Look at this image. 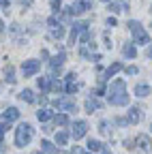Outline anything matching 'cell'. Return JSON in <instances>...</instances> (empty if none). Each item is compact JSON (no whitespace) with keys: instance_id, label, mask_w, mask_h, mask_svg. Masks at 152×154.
I'll return each instance as SVG.
<instances>
[{"instance_id":"6da1fadb","label":"cell","mask_w":152,"mask_h":154,"mask_svg":"<svg viewBox=\"0 0 152 154\" xmlns=\"http://www.w3.org/2000/svg\"><path fill=\"white\" fill-rule=\"evenodd\" d=\"M107 99H109V103L111 105H126L129 103V94H126V84L122 82V79H116L111 86H109V90H107Z\"/></svg>"},{"instance_id":"7a4b0ae2","label":"cell","mask_w":152,"mask_h":154,"mask_svg":"<svg viewBox=\"0 0 152 154\" xmlns=\"http://www.w3.org/2000/svg\"><path fill=\"white\" fill-rule=\"evenodd\" d=\"M126 26H129V30L133 32V36H135V43H137V45H144V47H148V45H150V36H148V32L141 28V24H139V22L131 19Z\"/></svg>"},{"instance_id":"3957f363","label":"cell","mask_w":152,"mask_h":154,"mask_svg":"<svg viewBox=\"0 0 152 154\" xmlns=\"http://www.w3.org/2000/svg\"><path fill=\"white\" fill-rule=\"evenodd\" d=\"M30 139H32V126L26 124V122L20 124V126H17V131H15V146L24 148V146L30 143Z\"/></svg>"},{"instance_id":"277c9868","label":"cell","mask_w":152,"mask_h":154,"mask_svg":"<svg viewBox=\"0 0 152 154\" xmlns=\"http://www.w3.org/2000/svg\"><path fill=\"white\" fill-rule=\"evenodd\" d=\"M88 9H92V0H75V2L71 5V9H69V13L71 15H82Z\"/></svg>"},{"instance_id":"5b68a950","label":"cell","mask_w":152,"mask_h":154,"mask_svg":"<svg viewBox=\"0 0 152 154\" xmlns=\"http://www.w3.org/2000/svg\"><path fill=\"white\" fill-rule=\"evenodd\" d=\"M39 69H41V62L39 60H24V64H22L24 77H32L34 73H39Z\"/></svg>"},{"instance_id":"8992f818","label":"cell","mask_w":152,"mask_h":154,"mask_svg":"<svg viewBox=\"0 0 152 154\" xmlns=\"http://www.w3.org/2000/svg\"><path fill=\"white\" fill-rule=\"evenodd\" d=\"M54 107L60 109V111H75V109H77V105H75L73 99H56L54 101Z\"/></svg>"},{"instance_id":"52a82bcc","label":"cell","mask_w":152,"mask_h":154,"mask_svg":"<svg viewBox=\"0 0 152 154\" xmlns=\"http://www.w3.org/2000/svg\"><path fill=\"white\" fill-rule=\"evenodd\" d=\"M88 26H90V24H86V22H75V24H73V30H71V43H73V45H75V41L82 36V32L88 30Z\"/></svg>"},{"instance_id":"ba28073f","label":"cell","mask_w":152,"mask_h":154,"mask_svg":"<svg viewBox=\"0 0 152 154\" xmlns=\"http://www.w3.org/2000/svg\"><path fill=\"white\" fill-rule=\"evenodd\" d=\"M86 133H88V124H86L84 120H79V122H75V124H73V133H71V135H73V139H75V141L82 139Z\"/></svg>"},{"instance_id":"9c48e42d","label":"cell","mask_w":152,"mask_h":154,"mask_svg":"<svg viewBox=\"0 0 152 154\" xmlns=\"http://www.w3.org/2000/svg\"><path fill=\"white\" fill-rule=\"evenodd\" d=\"M64 60H67V54L64 51H60V54H56L54 58H51V62H49V71L56 75V71H58L62 64H64Z\"/></svg>"},{"instance_id":"30bf717a","label":"cell","mask_w":152,"mask_h":154,"mask_svg":"<svg viewBox=\"0 0 152 154\" xmlns=\"http://www.w3.org/2000/svg\"><path fill=\"white\" fill-rule=\"evenodd\" d=\"M139 118H141V109H139V107H131L126 122H129V124H137V122H139Z\"/></svg>"},{"instance_id":"8fae6325","label":"cell","mask_w":152,"mask_h":154,"mask_svg":"<svg viewBox=\"0 0 152 154\" xmlns=\"http://www.w3.org/2000/svg\"><path fill=\"white\" fill-rule=\"evenodd\" d=\"M20 118V111H17L15 107H9L5 113H2V122H13V120H17Z\"/></svg>"},{"instance_id":"7c38bea8","label":"cell","mask_w":152,"mask_h":154,"mask_svg":"<svg viewBox=\"0 0 152 154\" xmlns=\"http://www.w3.org/2000/svg\"><path fill=\"white\" fill-rule=\"evenodd\" d=\"M122 69H124V66H122L120 62H113V64H111V66H109V69H107V71L103 73V75H105V79H109V77H113V75H116L118 71H122Z\"/></svg>"},{"instance_id":"4fadbf2b","label":"cell","mask_w":152,"mask_h":154,"mask_svg":"<svg viewBox=\"0 0 152 154\" xmlns=\"http://www.w3.org/2000/svg\"><path fill=\"white\" fill-rule=\"evenodd\" d=\"M135 94L144 99V96L150 94V86H146V84H137V86H135Z\"/></svg>"},{"instance_id":"5bb4252c","label":"cell","mask_w":152,"mask_h":154,"mask_svg":"<svg viewBox=\"0 0 152 154\" xmlns=\"http://www.w3.org/2000/svg\"><path fill=\"white\" fill-rule=\"evenodd\" d=\"M122 54H124V58H135V45H133V43H126L124 47H122Z\"/></svg>"},{"instance_id":"9a60e30c","label":"cell","mask_w":152,"mask_h":154,"mask_svg":"<svg viewBox=\"0 0 152 154\" xmlns=\"http://www.w3.org/2000/svg\"><path fill=\"white\" fill-rule=\"evenodd\" d=\"M94 109H101V101H97V99H88L86 101V111H94Z\"/></svg>"},{"instance_id":"2e32d148","label":"cell","mask_w":152,"mask_h":154,"mask_svg":"<svg viewBox=\"0 0 152 154\" xmlns=\"http://www.w3.org/2000/svg\"><path fill=\"white\" fill-rule=\"evenodd\" d=\"M137 143L141 146V150L152 152V143H150V139H148V137H144V135H141V137H137Z\"/></svg>"},{"instance_id":"e0dca14e","label":"cell","mask_w":152,"mask_h":154,"mask_svg":"<svg viewBox=\"0 0 152 154\" xmlns=\"http://www.w3.org/2000/svg\"><path fill=\"white\" fill-rule=\"evenodd\" d=\"M20 99L26 101V103H34V94H32V90H22L20 92Z\"/></svg>"},{"instance_id":"ac0fdd59","label":"cell","mask_w":152,"mask_h":154,"mask_svg":"<svg viewBox=\"0 0 152 154\" xmlns=\"http://www.w3.org/2000/svg\"><path fill=\"white\" fill-rule=\"evenodd\" d=\"M124 9H129V2H111L109 5V11H113V13H120V11H124Z\"/></svg>"},{"instance_id":"d6986e66","label":"cell","mask_w":152,"mask_h":154,"mask_svg":"<svg viewBox=\"0 0 152 154\" xmlns=\"http://www.w3.org/2000/svg\"><path fill=\"white\" fill-rule=\"evenodd\" d=\"M5 77H7L9 84H15V71H13V66H5Z\"/></svg>"},{"instance_id":"ffe728a7","label":"cell","mask_w":152,"mask_h":154,"mask_svg":"<svg viewBox=\"0 0 152 154\" xmlns=\"http://www.w3.org/2000/svg\"><path fill=\"white\" fill-rule=\"evenodd\" d=\"M36 118H39L41 122H47L51 118V111L49 109H41V111H36Z\"/></svg>"},{"instance_id":"44dd1931","label":"cell","mask_w":152,"mask_h":154,"mask_svg":"<svg viewBox=\"0 0 152 154\" xmlns=\"http://www.w3.org/2000/svg\"><path fill=\"white\" fill-rule=\"evenodd\" d=\"M54 122L58 124V126H67L69 124V118H67L64 113H58V116H54Z\"/></svg>"},{"instance_id":"7402d4cb","label":"cell","mask_w":152,"mask_h":154,"mask_svg":"<svg viewBox=\"0 0 152 154\" xmlns=\"http://www.w3.org/2000/svg\"><path fill=\"white\" fill-rule=\"evenodd\" d=\"M69 141V133H64V131H60L58 135H56V143H58V146H64Z\"/></svg>"},{"instance_id":"603a6c76","label":"cell","mask_w":152,"mask_h":154,"mask_svg":"<svg viewBox=\"0 0 152 154\" xmlns=\"http://www.w3.org/2000/svg\"><path fill=\"white\" fill-rule=\"evenodd\" d=\"M51 36H54V38H62V36H64V28H62V26H54V28H51Z\"/></svg>"},{"instance_id":"cb8c5ba5","label":"cell","mask_w":152,"mask_h":154,"mask_svg":"<svg viewBox=\"0 0 152 154\" xmlns=\"http://www.w3.org/2000/svg\"><path fill=\"white\" fill-rule=\"evenodd\" d=\"M101 148H103V146H101V141H97V139H90V141H88V150H90V152H99Z\"/></svg>"},{"instance_id":"d4e9b609","label":"cell","mask_w":152,"mask_h":154,"mask_svg":"<svg viewBox=\"0 0 152 154\" xmlns=\"http://www.w3.org/2000/svg\"><path fill=\"white\" fill-rule=\"evenodd\" d=\"M77 88H79V86L75 84V82H67V88H64V90H67V94H75V92H77Z\"/></svg>"},{"instance_id":"484cf974","label":"cell","mask_w":152,"mask_h":154,"mask_svg":"<svg viewBox=\"0 0 152 154\" xmlns=\"http://www.w3.org/2000/svg\"><path fill=\"white\" fill-rule=\"evenodd\" d=\"M41 148H43V150H45L47 154H56V148H54V146H51L49 141H41Z\"/></svg>"},{"instance_id":"4316f807","label":"cell","mask_w":152,"mask_h":154,"mask_svg":"<svg viewBox=\"0 0 152 154\" xmlns=\"http://www.w3.org/2000/svg\"><path fill=\"white\" fill-rule=\"evenodd\" d=\"M49 90H54V92H60V90H62V84H60L58 79H51V82H49Z\"/></svg>"},{"instance_id":"83f0119b","label":"cell","mask_w":152,"mask_h":154,"mask_svg":"<svg viewBox=\"0 0 152 154\" xmlns=\"http://www.w3.org/2000/svg\"><path fill=\"white\" fill-rule=\"evenodd\" d=\"M39 88L41 90H47L49 88V79H47V77H39Z\"/></svg>"},{"instance_id":"f1b7e54d","label":"cell","mask_w":152,"mask_h":154,"mask_svg":"<svg viewBox=\"0 0 152 154\" xmlns=\"http://www.w3.org/2000/svg\"><path fill=\"white\" fill-rule=\"evenodd\" d=\"M60 7H62V0H51V9H54V13H58Z\"/></svg>"},{"instance_id":"f546056e","label":"cell","mask_w":152,"mask_h":154,"mask_svg":"<svg viewBox=\"0 0 152 154\" xmlns=\"http://www.w3.org/2000/svg\"><path fill=\"white\" fill-rule=\"evenodd\" d=\"M7 131H9V122H7V124H5V122H0V135H5Z\"/></svg>"},{"instance_id":"4dcf8cb0","label":"cell","mask_w":152,"mask_h":154,"mask_svg":"<svg viewBox=\"0 0 152 154\" xmlns=\"http://www.w3.org/2000/svg\"><path fill=\"white\" fill-rule=\"evenodd\" d=\"M9 5H11V0H0V7H2L5 11H9Z\"/></svg>"},{"instance_id":"1f68e13d","label":"cell","mask_w":152,"mask_h":154,"mask_svg":"<svg viewBox=\"0 0 152 154\" xmlns=\"http://www.w3.org/2000/svg\"><path fill=\"white\" fill-rule=\"evenodd\" d=\"M101 133H103V135H107V133H109V128H107V122H101Z\"/></svg>"},{"instance_id":"d6a6232c","label":"cell","mask_w":152,"mask_h":154,"mask_svg":"<svg viewBox=\"0 0 152 154\" xmlns=\"http://www.w3.org/2000/svg\"><path fill=\"white\" fill-rule=\"evenodd\" d=\"M126 73H129V75H137V66H129Z\"/></svg>"},{"instance_id":"836d02e7","label":"cell","mask_w":152,"mask_h":154,"mask_svg":"<svg viewBox=\"0 0 152 154\" xmlns=\"http://www.w3.org/2000/svg\"><path fill=\"white\" fill-rule=\"evenodd\" d=\"M107 26H109V28L116 26V17H109V19H107Z\"/></svg>"},{"instance_id":"e575fe53","label":"cell","mask_w":152,"mask_h":154,"mask_svg":"<svg viewBox=\"0 0 152 154\" xmlns=\"http://www.w3.org/2000/svg\"><path fill=\"white\" fill-rule=\"evenodd\" d=\"M64 79H67V82H75V73H69V75L64 77Z\"/></svg>"},{"instance_id":"d590c367","label":"cell","mask_w":152,"mask_h":154,"mask_svg":"<svg viewBox=\"0 0 152 154\" xmlns=\"http://www.w3.org/2000/svg\"><path fill=\"white\" fill-rule=\"evenodd\" d=\"M20 5H26V7H30V0H17Z\"/></svg>"},{"instance_id":"8d00e7d4","label":"cell","mask_w":152,"mask_h":154,"mask_svg":"<svg viewBox=\"0 0 152 154\" xmlns=\"http://www.w3.org/2000/svg\"><path fill=\"white\" fill-rule=\"evenodd\" d=\"M5 30V22H2V19H0V32H2Z\"/></svg>"},{"instance_id":"74e56055","label":"cell","mask_w":152,"mask_h":154,"mask_svg":"<svg viewBox=\"0 0 152 154\" xmlns=\"http://www.w3.org/2000/svg\"><path fill=\"white\" fill-rule=\"evenodd\" d=\"M0 146H2V135H0Z\"/></svg>"},{"instance_id":"f35d334b","label":"cell","mask_w":152,"mask_h":154,"mask_svg":"<svg viewBox=\"0 0 152 154\" xmlns=\"http://www.w3.org/2000/svg\"><path fill=\"white\" fill-rule=\"evenodd\" d=\"M103 2H111V0H103Z\"/></svg>"},{"instance_id":"ab89813d","label":"cell","mask_w":152,"mask_h":154,"mask_svg":"<svg viewBox=\"0 0 152 154\" xmlns=\"http://www.w3.org/2000/svg\"><path fill=\"white\" fill-rule=\"evenodd\" d=\"M36 154H43V152H36Z\"/></svg>"},{"instance_id":"60d3db41","label":"cell","mask_w":152,"mask_h":154,"mask_svg":"<svg viewBox=\"0 0 152 154\" xmlns=\"http://www.w3.org/2000/svg\"><path fill=\"white\" fill-rule=\"evenodd\" d=\"M103 154H107V152H103Z\"/></svg>"},{"instance_id":"b9f144b4","label":"cell","mask_w":152,"mask_h":154,"mask_svg":"<svg viewBox=\"0 0 152 154\" xmlns=\"http://www.w3.org/2000/svg\"><path fill=\"white\" fill-rule=\"evenodd\" d=\"M150 11H152V7H150Z\"/></svg>"}]
</instances>
